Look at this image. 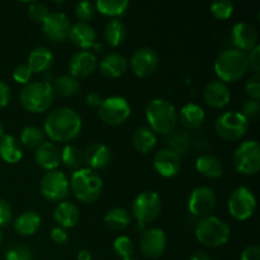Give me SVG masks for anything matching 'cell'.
Masks as SVG:
<instances>
[{
  "instance_id": "11",
  "label": "cell",
  "mask_w": 260,
  "mask_h": 260,
  "mask_svg": "<svg viewBox=\"0 0 260 260\" xmlns=\"http://www.w3.org/2000/svg\"><path fill=\"white\" fill-rule=\"evenodd\" d=\"M228 208L230 215L238 221H246L254 215L256 208V198L249 188L238 187L233 193L228 202Z\"/></svg>"
},
{
  "instance_id": "35",
  "label": "cell",
  "mask_w": 260,
  "mask_h": 260,
  "mask_svg": "<svg viewBox=\"0 0 260 260\" xmlns=\"http://www.w3.org/2000/svg\"><path fill=\"white\" fill-rule=\"evenodd\" d=\"M129 3L127 0H98L95 3V8L101 14L112 17L114 19L116 17L124 14L128 8Z\"/></svg>"
},
{
  "instance_id": "50",
  "label": "cell",
  "mask_w": 260,
  "mask_h": 260,
  "mask_svg": "<svg viewBox=\"0 0 260 260\" xmlns=\"http://www.w3.org/2000/svg\"><path fill=\"white\" fill-rule=\"evenodd\" d=\"M10 98H12V91H10L9 85L0 80V108L7 107L9 104Z\"/></svg>"
},
{
  "instance_id": "48",
  "label": "cell",
  "mask_w": 260,
  "mask_h": 260,
  "mask_svg": "<svg viewBox=\"0 0 260 260\" xmlns=\"http://www.w3.org/2000/svg\"><path fill=\"white\" fill-rule=\"evenodd\" d=\"M248 56V63L249 68L254 71L255 74H259L260 71V46L256 45L255 47H253L249 52Z\"/></svg>"
},
{
  "instance_id": "6",
  "label": "cell",
  "mask_w": 260,
  "mask_h": 260,
  "mask_svg": "<svg viewBox=\"0 0 260 260\" xmlns=\"http://www.w3.org/2000/svg\"><path fill=\"white\" fill-rule=\"evenodd\" d=\"M196 238L202 245L208 248H217L225 245L231 235L230 226L216 216L200 218L196 225Z\"/></svg>"
},
{
  "instance_id": "29",
  "label": "cell",
  "mask_w": 260,
  "mask_h": 260,
  "mask_svg": "<svg viewBox=\"0 0 260 260\" xmlns=\"http://www.w3.org/2000/svg\"><path fill=\"white\" fill-rule=\"evenodd\" d=\"M14 230L20 236H30L38 231L41 226V217L35 211H27L14 220Z\"/></svg>"
},
{
  "instance_id": "7",
  "label": "cell",
  "mask_w": 260,
  "mask_h": 260,
  "mask_svg": "<svg viewBox=\"0 0 260 260\" xmlns=\"http://www.w3.org/2000/svg\"><path fill=\"white\" fill-rule=\"evenodd\" d=\"M216 132L226 141L243 139L249 129V121L238 111H228L216 118Z\"/></svg>"
},
{
  "instance_id": "20",
  "label": "cell",
  "mask_w": 260,
  "mask_h": 260,
  "mask_svg": "<svg viewBox=\"0 0 260 260\" xmlns=\"http://www.w3.org/2000/svg\"><path fill=\"white\" fill-rule=\"evenodd\" d=\"M180 156L170 149H162L155 154L154 168L161 177L173 178L179 173Z\"/></svg>"
},
{
  "instance_id": "30",
  "label": "cell",
  "mask_w": 260,
  "mask_h": 260,
  "mask_svg": "<svg viewBox=\"0 0 260 260\" xmlns=\"http://www.w3.org/2000/svg\"><path fill=\"white\" fill-rule=\"evenodd\" d=\"M0 157L8 164H15L23 157V150L14 136L3 135L0 137Z\"/></svg>"
},
{
  "instance_id": "42",
  "label": "cell",
  "mask_w": 260,
  "mask_h": 260,
  "mask_svg": "<svg viewBox=\"0 0 260 260\" xmlns=\"http://www.w3.org/2000/svg\"><path fill=\"white\" fill-rule=\"evenodd\" d=\"M4 260H33V253L27 246L15 245L5 253Z\"/></svg>"
},
{
  "instance_id": "27",
  "label": "cell",
  "mask_w": 260,
  "mask_h": 260,
  "mask_svg": "<svg viewBox=\"0 0 260 260\" xmlns=\"http://www.w3.org/2000/svg\"><path fill=\"white\" fill-rule=\"evenodd\" d=\"M206 118L205 111L196 103H187L179 112L180 123L187 129H197L203 124Z\"/></svg>"
},
{
  "instance_id": "28",
  "label": "cell",
  "mask_w": 260,
  "mask_h": 260,
  "mask_svg": "<svg viewBox=\"0 0 260 260\" xmlns=\"http://www.w3.org/2000/svg\"><path fill=\"white\" fill-rule=\"evenodd\" d=\"M196 169L203 177L217 179L222 175L223 165L218 157L211 154H203L196 161Z\"/></svg>"
},
{
  "instance_id": "45",
  "label": "cell",
  "mask_w": 260,
  "mask_h": 260,
  "mask_svg": "<svg viewBox=\"0 0 260 260\" xmlns=\"http://www.w3.org/2000/svg\"><path fill=\"white\" fill-rule=\"evenodd\" d=\"M246 94L249 95V99L258 101L260 99V78L259 74H254L248 79L245 84Z\"/></svg>"
},
{
  "instance_id": "2",
  "label": "cell",
  "mask_w": 260,
  "mask_h": 260,
  "mask_svg": "<svg viewBox=\"0 0 260 260\" xmlns=\"http://www.w3.org/2000/svg\"><path fill=\"white\" fill-rule=\"evenodd\" d=\"M215 73L223 83H235L244 78L249 70L248 56L236 48L222 51L215 60Z\"/></svg>"
},
{
  "instance_id": "13",
  "label": "cell",
  "mask_w": 260,
  "mask_h": 260,
  "mask_svg": "<svg viewBox=\"0 0 260 260\" xmlns=\"http://www.w3.org/2000/svg\"><path fill=\"white\" fill-rule=\"evenodd\" d=\"M216 206V194L210 187H197L192 190L188 200V210L196 217L211 216Z\"/></svg>"
},
{
  "instance_id": "16",
  "label": "cell",
  "mask_w": 260,
  "mask_h": 260,
  "mask_svg": "<svg viewBox=\"0 0 260 260\" xmlns=\"http://www.w3.org/2000/svg\"><path fill=\"white\" fill-rule=\"evenodd\" d=\"M70 27L68 15L63 14L62 12L50 13V15L42 23L43 35L51 42H63L66 38H69Z\"/></svg>"
},
{
  "instance_id": "19",
  "label": "cell",
  "mask_w": 260,
  "mask_h": 260,
  "mask_svg": "<svg viewBox=\"0 0 260 260\" xmlns=\"http://www.w3.org/2000/svg\"><path fill=\"white\" fill-rule=\"evenodd\" d=\"M231 40L234 46L239 51H250L251 48L256 46L258 41V33L254 25L250 23L240 22L236 23L231 30Z\"/></svg>"
},
{
  "instance_id": "24",
  "label": "cell",
  "mask_w": 260,
  "mask_h": 260,
  "mask_svg": "<svg viewBox=\"0 0 260 260\" xmlns=\"http://www.w3.org/2000/svg\"><path fill=\"white\" fill-rule=\"evenodd\" d=\"M53 218L58 223V228L61 229H71L79 222L80 212H79L78 206L73 202L68 201H61L53 210Z\"/></svg>"
},
{
  "instance_id": "1",
  "label": "cell",
  "mask_w": 260,
  "mask_h": 260,
  "mask_svg": "<svg viewBox=\"0 0 260 260\" xmlns=\"http://www.w3.org/2000/svg\"><path fill=\"white\" fill-rule=\"evenodd\" d=\"M83 127L78 112L69 107H60L51 112L45 119L43 132L55 142H69L79 136Z\"/></svg>"
},
{
  "instance_id": "33",
  "label": "cell",
  "mask_w": 260,
  "mask_h": 260,
  "mask_svg": "<svg viewBox=\"0 0 260 260\" xmlns=\"http://www.w3.org/2000/svg\"><path fill=\"white\" fill-rule=\"evenodd\" d=\"M52 88L55 94L63 96V98H71L76 95L80 90V83L76 78L71 76L70 74L61 75L56 78L52 83Z\"/></svg>"
},
{
  "instance_id": "32",
  "label": "cell",
  "mask_w": 260,
  "mask_h": 260,
  "mask_svg": "<svg viewBox=\"0 0 260 260\" xmlns=\"http://www.w3.org/2000/svg\"><path fill=\"white\" fill-rule=\"evenodd\" d=\"M127 29L126 25L122 20L111 19L107 22L106 27H104V38H106L107 43L112 47H117V46L122 45L123 41L126 40Z\"/></svg>"
},
{
  "instance_id": "3",
  "label": "cell",
  "mask_w": 260,
  "mask_h": 260,
  "mask_svg": "<svg viewBox=\"0 0 260 260\" xmlns=\"http://www.w3.org/2000/svg\"><path fill=\"white\" fill-rule=\"evenodd\" d=\"M145 114L149 122V128L154 134L169 135L175 129L178 122L177 109L167 99H152L147 104Z\"/></svg>"
},
{
  "instance_id": "26",
  "label": "cell",
  "mask_w": 260,
  "mask_h": 260,
  "mask_svg": "<svg viewBox=\"0 0 260 260\" xmlns=\"http://www.w3.org/2000/svg\"><path fill=\"white\" fill-rule=\"evenodd\" d=\"M53 61H55V56L52 51L45 46H38L30 51L27 65L32 73H46L51 69Z\"/></svg>"
},
{
  "instance_id": "9",
  "label": "cell",
  "mask_w": 260,
  "mask_h": 260,
  "mask_svg": "<svg viewBox=\"0 0 260 260\" xmlns=\"http://www.w3.org/2000/svg\"><path fill=\"white\" fill-rule=\"evenodd\" d=\"M234 165L239 173L256 174L260 169V146L255 140L241 142L234 152Z\"/></svg>"
},
{
  "instance_id": "40",
  "label": "cell",
  "mask_w": 260,
  "mask_h": 260,
  "mask_svg": "<svg viewBox=\"0 0 260 260\" xmlns=\"http://www.w3.org/2000/svg\"><path fill=\"white\" fill-rule=\"evenodd\" d=\"M213 17L218 20H226L233 15L234 4L230 0H215L210 7Z\"/></svg>"
},
{
  "instance_id": "39",
  "label": "cell",
  "mask_w": 260,
  "mask_h": 260,
  "mask_svg": "<svg viewBox=\"0 0 260 260\" xmlns=\"http://www.w3.org/2000/svg\"><path fill=\"white\" fill-rule=\"evenodd\" d=\"M113 250L117 256L124 259H131L135 253V244L128 236H118L113 243Z\"/></svg>"
},
{
  "instance_id": "12",
  "label": "cell",
  "mask_w": 260,
  "mask_h": 260,
  "mask_svg": "<svg viewBox=\"0 0 260 260\" xmlns=\"http://www.w3.org/2000/svg\"><path fill=\"white\" fill-rule=\"evenodd\" d=\"M40 189L43 197L50 202H61L70 190V183L65 173L60 170L47 172L40 182Z\"/></svg>"
},
{
  "instance_id": "51",
  "label": "cell",
  "mask_w": 260,
  "mask_h": 260,
  "mask_svg": "<svg viewBox=\"0 0 260 260\" xmlns=\"http://www.w3.org/2000/svg\"><path fill=\"white\" fill-rule=\"evenodd\" d=\"M51 239H52L53 243L58 244V245H63V244L68 243L69 236L63 229L53 228L52 230H51Z\"/></svg>"
},
{
  "instance_id": "10",
  "label": "cell",
  "mask_w": 260,
  "mask_h": 260,
  "mask_svg": "<svg viewBox=\"0 0 260 260\" xmlns=\"http://www.w3.org/2000/svg\"><path fill=\"white\" fill-rule=\"evenodd\" d=\"M98 114L99 118L108 126H119L128 119L131 107L123 96H108L102 101Z\"/></svg>"
},
{
  "instance_id": "55",
  "label": "cell",
  "mask_w": 260,
  "mask_h": 260,
  "mask_svg": "<svg viewBox=\"0 0 260 260\" xmlns=\"http://www.w3.org/2000/svg\"><path fill=\"white\" fill-rule=\"evenodd\" d=\"M3 135H5V134H4V128H3V124L0 123V137H2Z\"/></svg>"
},
{
  "instance_id": "22",
  "label": "cell",
  "mask_w": 260,
  "mask_h": 260,
  "mask_svg": "<svg viewBox=\"0 0 260 260\" xmlns=\"http://www.w3.org/2000/svg\"><path fill=\"white\" fill-rule=\"evenodd\" d=\"M69 40L83 51H88L90 47H95L96 33L89 23L78 22L70 27Z\"/></svg>"
},
{
  "instance_id": "25",
  "label": "cell",
  "mask_w": 260,
  "mask_h": 260,
  "mask_svg": "<svg viewBox=\"0 0 260 260\" xmlns=\"http://www.w3.org/2000/svg\"><path fill=\"white\" fill-rule=\"evenodd\" d=\"M127 68H128V62H127L126 57L116 52L106 55L99 62L101 73L111 79H116L123 75L127 71Z\"/></svg>"
},
{
  "instance_id": "21",
  "label": "cell",
  "mask_w": 260,
  "mask_h": 260,
  "mask_svg": "<svg viewBox=\"0 0 260 260\" xmlns=\"http://www.w3.org/2000/svg\"><path fill=\"white\" fill-rule=\"evenodd\" d=\"M205 102L212 108H223L231 101V91L229 86L221 80H212L203 90Z\"/></svg>"
},
{
  "instance_id": "34",
  "label": "cell",
  "mask_w": 260,
  "mask_h": 260,
  "mask_svg": "<svg viewBox=\"0 0 260 260\" xmlns=\"http://www.w3.org/2000/svg\"><path fill=\"white\" fill-rule=\"evenodd\" d=\"M104 222L107 228L113 231L124 230L131 222L128 211L122 207H114L109 210L104 216Z\"/></svg>"
},
{
  "instance_id": "37",
  "label": "cell",
  "mask_w": 260,
  "mask_h": 260,
  "mask_svg": "<svg viewBox=\"0 0 260 260\" xmlns=\"http://www.w3.org/2000/svg\"><path fill=\"white\" fill-rule=\"evenodd\" d=\"M45 132L42 128L36 126H27L20 132V142L27 149H37L45 142Z\"/></svg>"
},
{
  "instance_id": "53",
  "label": "cell",
  "mask_w": 260,
  "mask_h": 260,
  "mask_svg": "<svg viewBox=\"0 0 260 260\" xmlns=\"http://www.w3.org/2000/svg\"><path fill=\"white\" fill-rule=\"evenodd\" d=\"M189 260H212V258L207 253H205V251H197V253H194L190 256Z\"/></svg>"
},
{
  "instance_id": "23",
  "label": "cell",
  "mask_w": 260,
  "mask_h": 260,
  "mask_svg": "<svg viewBox=\"0 0 260 260\" xmlns=\"http://www.w3.org/2000/svg\"><path fill=\"white\" fill-rule=\"evenodd\" d=\"M35 159L41 169L46 170V172H52V170L57 169L61 161L60 150L53 142L45 141L36 149Z\"/></svg>"
},
{
  "instance_id": "31",
  "label": "cell",
  "mask_w": 260,
  "mask_h": 260,
  "mask_svg": "<svg viewBox=\"0 0 260 260\" xmlns=\"http://www.w3.org/2000/svg\"><path fill=\"white\" fill-rule=\"evenodd\" d=\"M135 149L141 154H149L156 147L157 139L156 135L146 126H141L136 128L134 137H132Z\"/></svg>"
},
{
  "instance_id": "5",
  "label": "cell",
  "mask_w": 260,
  "mask_h": 260,
  "mask_svg": "<svg viewBox=\"0 0 260 260\" xmlns=\"http://www.w3.org/2000/svg\"><path fill=\"white\" fill-rule=\"evenodd\" d=\"M55 95L52 84L46 81H32L20 90L19 102L25 111L42 113L52 106Z\"/></svg>"
},
{
  "instance_id": "57",
  "label": "cell",
  "mask_w": 260,
  "mask_h": 260,
  "mask_svg": "<svg viewBox=\"0 0 260 260\" xmlns=\"http://www.w3.org/2000/svg\"><path fill=\"white\" fill-rule=\"evenodd\" d=\"M124 260H135V259H132V258H131V259H124Z\"/></svg>"
},
{
  "instance_id": "38",
  "label": "cell",
  "mask_w": 260,
  "mask_h": 260,
  "mask_svg": "<svg viewBox=\"0 0 260 260\" xmlns=\"http://www.w3.org/2000/svg\"><path fill=\"white\" fill-rule=\"evenodd\" d=\"M61 161L69 169H79L83 164V151L75 145H66L60 152Z\"/></svg>"
},
{
  "instance_id": "17",
  "label": "cell",
  "mask_w": 260,
  "mask_h": 260,
  "mask_svg": "<svg viewBox=\"0 0 260 260\" xmlns=\"http://www.w3.org/2000/svg\"><path fill=\"white\" fill-rule=\"evenodd\" d=\"M98 66L95 55L90 51H79L74 53L69 62V71L74 78H86L95 71Z\"/></svg>"
},
{
  "instance_id": "54",
  "label": "cell",
  "mask_w": 260,
  "mask_h": 260,
  "mask_svg": "<svg viewBox=\"0 0 260 260\" xmlns=\"http://www.w3.org/2000/svg\"><path fill=\"white\" fill-rule=\"evenodd\" d=\"M78 260H93V256H91L90 251L83 249L78 253Z\"/></svg>"
},
{
  "instance_id": "43",
  "label": "cell",
  "mask_w": 260,
  "mask_h": 260,
  "mask_svg": "<svg viewBox=\"0 0 260 260\" xmlns=\"http://www.w3.org/2000/svg\"><path fill=\"white\" fill-rule=\"evenodd\" d=\"M76 17L80 19V22L88 23L91 20L95 14V7L90 2H80L75 7Z\"/></svg>"
},
{
  "instance_id": "46",
  "label": "cell",
  "mask_w": 260,
  "mask_h": 260,
  "mask_svg": "<svg viewBox=\"0 0 260 260\" xmlns=\"http://www.w3.org/2000/svg\"><path fill=\"white\" fill-rule=\"evenodd\" d=\"M32 74L33 73L30 71V69L28 68L27 63H20V65H18L17 68L13 70V79H14L17 83L27 85V84L29 83L30 78H32Z\"/></svg>"
},
{
  "instance_id": "47",
  "label": "cell",
  "mask_w": 260,
  "mask_h": 260,
  "mask_svg": "<svg viewBox=\"0 0 260 260\" xmlns=\"http://www.w3.org/2000/svg\"><path fill=\"white\" fill-rule=\"evenodd\" d=\"M12 207L4 200H0V228H5L12 221Z\"/></svg>"
},
{
  "instance_id": "36",
  "label": "cell",
  "mask_w": 260,
  "mask_h": 260,
  "mask_svg": "<svg viewBox=\"0 0 260 260\" xmlns=\"http://www.w3.org/2000/svg\"><path fill=\"white\" fill-rule=\"evenodd\" d=\"M168 145H169L168 149L174 151L177 155H179V156L184 155L187 154L188 149L190 146V136L184 129H174L169 134Z\"/></svg>"
},
{
  "instance_id": "49",
  "label": "cell",
  "mask_w": 260,
  "mask_h": 260,
  "mask_svg": "<svg viewBox=\"0 0 260 260\" xmlns=\"http://www.w3.org/2000/svg\"><path fill=\"white\" fill-rule=\"evenodd\" d=\"M240 260H260V248L256 244L249 245L244 249Z\"/></svg>"
},
{
  "instance_id": "44",
  "label": "cell",
  "mask_w": 260,
  "mask_h": 260,
  "mask_svg": "<svg viewBox=\"0 0 260 260\" xmlns=\"http://www.w3.org/2000/svg\"><path fill=\"white\" fill-rule=\"evenodd\" d=\"M259 112H260V104L258 101H254V99H246V101H244V103L241 104L240 113L243 114L248 121L258 117Z\"/></svg>"
},
{
  "instance_id": "41",
  "label": "cell",
  "mask_w": 260,
  "mask_h": 260,
  "mask_svg": "<svg viewBox=\"0 0 260 260\" xmlns=\"http://www.w3.org/2000/svg\"><path fill=\"white\" fill-rule=\"evenodd\" d=\"M28 15H29V18L35 23L42 24V23L45 22L46 18L50 15V9H48V7L45 3L35 2L29 5V8H28Z\"/></svg>"
},
{
  "instance_id": "4",
  "label": "cell",
  "mask_w": 260,
  "mask_h": 260,
  "mask_svg": "<svg viewBox=\"0 0 260 260\" xmlns=\"http://www.w3.org/2000/svg\"><path fill=\"white\" fill-rule=\"evenodd\" d=\"M70 188L76 200L83 203H93L103 192V180L89 168H79L71 174Z\"/></svg>"
},
{
  "instance_id": "8",
  "label": "cell",
  "mask_w": 260,
  "mask_h": 260,
  "mask_svg": "<svg viewBox=\"0 0 260 260\" xmlns=\"http://www.w3.org/2000/svg\"><path fill=\"white\" fill-rule=\"evenodd\" d=\"M161 212V198L154 190L142 192L132 203V215L141 225L152 222Z\"/></svg>"
},
{
  "instance_id": "15",
  "label": "cell",
  "mask_w": 260,
  "mask_h": 260,
  "mask_svg": "<svg viewBox=\"0 0 260 260\" xmlns=\"http://www.w3.org/2000/svg\"><path fill=\"white\" fill-rule=\"evenodd\" d=\"M129 66L139 78H145L154 73L159 66V55L150 47H141L134 52L129 60Z\"/></svg>"
},
{
  "instance_id": "18",
  "label": "cell",
  "mask_w": 260,
  "mask_h": 260,
  "mask_svg": "<svg viewBox=\"0 0 260 260\" xmlns=\"http://www.w3.org/2000/svg\"><path fill=\"white\" fill-rule=\"evenodd\" d=\"M111 150L102 142H91L83 152V161L88 165L89 169L94 170V172L104 169L111 161Z\"/></svg>"
},
{
  "instance_id": "56",
  "label": "cell",
  "mask_w": 260,
  "mask_h": 260,
  "mask_svg": "<svg viewBox=\"0 0 260 260\" xmlns=\"http://www.w3.org/2000/svg\"><path fill=\"white\" fill-rule=\"evenodd\" d=\"M2 240H3V235H2V231H0V244H2Z\"/></svg>"
},
{
  "instance_id": "14",
  "label": "cell",
  "mask_w": 260,
  "mask_h": 260,
  "mask_svg": "<svg viewBox=\"0 0 260 260\" xmlns=\"http://www.w3.org/2000/svg\"><path fill=\"white\" fill-rule=\"evenodd\" d=\"M167 235L161 229L151 228L144 231L140 239V250L146 258L157 259L165 253Z\"/></svg>"
},
{
  "instance_id": "52",
  "label": "cell",
  "mask_w": 260,
  "mask_h": 260,
  "mask_svg": "<svg viewBox=\"0 0 260 260\" xmlns=\"http://www.w3.org/2000/svg\"><path fill=\"white\" fill-rule=\"evenodd\" d=\"M102 101H103V99H102V96L99 95L98 93H95V91H90V93L86 94V96H85V103L89 108H93V109L99 108Z\"/></svg>"
}]
</instances>
